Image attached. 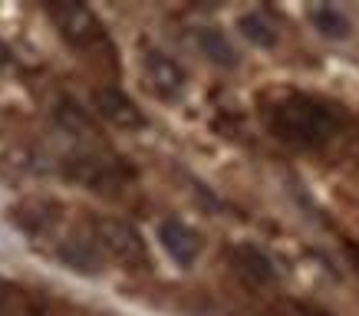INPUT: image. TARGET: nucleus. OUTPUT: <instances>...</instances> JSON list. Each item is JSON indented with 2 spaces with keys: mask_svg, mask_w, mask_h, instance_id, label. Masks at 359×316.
Masks as SVG:
<instances>
[{
  "mask_svg": "<svg viewBox=\"0 0 359 316\" xmlns=\"http://www.w3.org/2000/svg\"><path fill=\"white\" fill-rule=\"evenodd\" d=\"M158 240H162L165 254H168L178 267H191V263L201 257V234L178 218H165L162 224H158Z\"/></svg>",
  "mask_w": 359,
  "mask_h": 316,
  "instance_id": "6e6552de",
  "label": "nucleus"
},
{
  "mask_svg": "<svg viewBox=\"0 0 359 316\" xmlns=\"http://www.w3.org/2000/svg\"><path fill=\"white\" fill-rule=\"evenodd\" d=\"M195 43H198V50L215 66H221V69H234V66H238V50H234V43H231L228 36H224V30H218V27H198Z\"/></svg>",
  "mask_w": 359,
  "mask_h": 316,
  "instance_id": "1a4fd4ad",
  "label": "nucleus"
},
{
  "mask_svg": "<svg viewBox=\"0 0 359 316\" xmlns=\"http://www.w3.org/2000/svg\"><path fill=\"white\" fill-rule=\"evenodd\" d=\"M142 69H145V79H149V86L155 89V96L158 99L175 102V99L185 96V86H188L185 66L178 63L175 56H168L165 50L149 46L145 56H142Z\"/></svg>",
  "mask_w": 359,
  "mask_h": 316,
  "instance_id": "39448f33",
  "label": "nucleus"
},
{
  "mask_svg": "<svg viewBox=\"0 0 359 316\" xmlns=\"http://www.w3.org/2000/svg\"><path fill=\"white\" fill-rule=\"evenodd\" d=\"M304 316H333V313H327V310H304Z\"/></svg>",
  "mask_w": 359,
  "mask_h": 316,
  "instance_id": "ddd939ff",
  "label": "nucleus"
},
{
  "mask_svg": "<svg viewBox=\"0 0 359 316\" xmlns=\"http://www.w3.org/2000/svg\"><path fill=\"white\" fill-rule=\"evenodd\" d=\"M238 30H241V36H244L250 46H261V50H271V46H277V23H273L264 11L241 13Z\"/></svg>",
  "mask_w": 359,
  "mask_h": 316,
  "instance_id": "9b49d317",
  "label": "nucleus"
},
{
  "mask_svg": "<svg viewBox=\"0 0 359 316\" xmlns=\"http://www.w3.org/2000/svg\"><path fill=\"white\" fill-rule=\"evenodd\" d=\"M89 238L102 257L116 261L126 270H149L152 267V251L132 221L116 218V214H99L89 221Z\"/></svg>",
  "mask_w": 359,
  "mask_h": 316,
  "instance_id": "f03ea898",
  "label": "nucleus"
},
{
  "mask_svg": "<svg viewBox=\"0 0 359 316\" xmlns=\"http://www.w3.org/2000/svg\"><path fill=\"white\" fill-rule=\"evenodd\" d=\"M53 119H56V125H60V129L69 132V135H76V139H96V135H99L93 116H89L83 106H76L73 99H60V102H56Z\"/></svg>",
  "mask_w": 359,
  "mask_h": 316,
  "instance_id": "9d476101",
  "label": "nucleus"
},
{
  "mask_svg": "<svg viewBox=\"0 0 359 316\" xmlns=\"http://www.w3.org/2000/svg\"><path fill=\"white\" fill-rule=\"evenodd\" d=\"M93 112H96L102 122H109L112 129H122V132L145 129V116H142V109L132 102L129 92H122L119 86L93 89Z\"/></svg>",
  "mask_w": 359,
  "mask_h": 316,
  "instance_id": "423d86ee",
  "label": "nucleus"
},
{
  "mask_svg": "<svg viewBox=\"0 0 359 316\" xmlns=\"http://www.w3.org/2000/svg\"><path fill=\"white\" fill-rule=\"evenodd\" d=\"M264 122L277 142L297 152H316L327 149L346 129V112L343 106L313 92H287L264 109Z\"/></svg>",
  "mask_w": 359,
  "mask_h": 316,
  "instance_id": "f257e3e1",
  "label": "nucleus"
},
{
  "mask_svg": "<svg viewBox=\"0 0 359 316\" xmlns=\"http://www.w3.org/2000/svg\"><path fill=\"white\" fill-rule=\"evenodd\" d=\"M310 23H313V30L320 33V36H327V40H346L349 33H353V20H349L339 7H330V4L310 7Z\"/></svg>",
  "mask_w": 359,
  "mask_h": 316,
  "instance_id": "f8f14e48",
  "label": "nucleus"
},
{
  "mask_svg": "<svg viewBox=\"0 0 359 316\" xmlns=\"http://www.w3.org/2000/svg\"><path fill=\"white\" fill-rule=\"evenodd\" d=\"M228 261H231V270L238 273L248 287H254V290L271 287L273 280H277V267H273V261L257 244H234L228 254Z\"/></svg>",
  "mask_w": 359,
  "mask_h": 316,
  "instance_id": "0eeeda50",
  "label": "nucleus"
},
{
  "mask_svg": "<svg viewBox=\"0 0 359 316\" xmlns=\"http://www.w3.org/2000/svg\"><path fill=\"white\" fill-rule=\"evenodd\" d=\"M46 17L53 20L66 43L79 50V53H99L109 50V30L99 20V13L79 0H50L46 4Z\"/></svg>",
  "mask_w": 359,
  "mask_h": 316,
  "instance_id": "7ed1b4c3",
  "label": "nucleus"
},
{
  "mask_svg": "<svg viewBox=\"0 0 359 316\" xmlns=\"http://www.w3.org/2000/svg\"><path fill=\"white\" fill-rule=\"evenodd\" d=\"M63 172L79 185L93 188V191H116L126 181H132V174H135L122 158H106V155H93V152L69 155L63 162Z\"/></svg>",
  "mask_w": 359,
  "mask_h": 316,
  "instance_id": "20e7f679",
  "label": "nucleus"
}]
</instances>
